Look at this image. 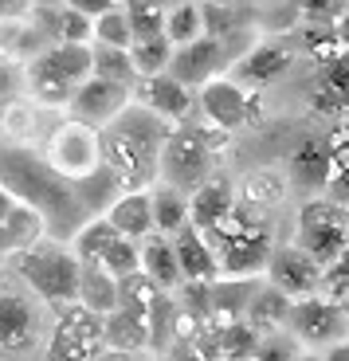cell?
Segmentation results:
<instances>
[{
    "label": "cell",
    "mask_w": 349,
    "mask_h": 361,
    "mask_svg": "<svg viewBox=\"0 0 349 361\" xmlns=\"http://www.w3.org/2000/svg\"><path fill=\"white\" fill-rule=\"evenodd\" d=\"M0 189H8L20 204L36 208L47 224V240H59V244L75 240V232L90 220L75 185H67L36 149L12 137H0Z\"/></svg>",
    "instance_id": "1"
},
{
    "label": "cell",
    "mask_w": 349,
    "mask_h": 361,
    "mask_svg": "<svg viewBox=\"0 0 349 361\" xmlns=\"http://www.w3.org/2000/svg\"><path fill=\"white\" fill-rule=\"evenodd\" d=\"M169 134H173L169 122H161L145 106L130 102L106 130H99L102 169L118 180L122 192H149L157 185L161 149L169 142Z\"/></svg>",
    "instance_id": "2"
},
{
    "label": "cell",
    "mask_w": 349,
    "mask_h": 361,
    "mask_svg": "<svg viewBox=\"0 0 349 361\" xmlns=\"http://www.w3.org/2000/svg\"><path fill=\"white\" fill-rule=\"evenodd\" d=\"M204 240L212 244L216 259H220V279H255V275H263L271 259V247H275L263 216L243 204H235L232 216L220 228H212Z\"/></svg>",
    "instance_id": "3"
},
{
    "label": "cell",
    "mask_w": 349,
    "mask_h": 361,
    "mask_svg": "<svg viewBox=\"0 0 349 361\" xmlns=\"http://www.w3.org/2000/svg\"><path fill=\"white\" fill-rule=\"evenodd\" d=\"M12 271L47 307H75L79 302V259L59 240H39L27 252L12 255Z\"/></svg>",
    "instance_id": "4"
},
{
    "label": "cell",
    "mask_w": 349,
    "mask_h": 361,
    "mask_svg": "<svg viewBox=\"0 0 349 361\" xmlns=\"http://www.w3.org/2000/svg\"><path fill=\"white\" fill-rule=\"evenodd\" d=\"M224 142H228V134L212 130L208 122L204 126H200V122H192V126H173L169 142H165V149H161L157 180L169 185V189H177V192H185V197H192L208 177H216L212 173L216 149Z\"/></svg>",
    "instance_id": "5"
},
{
    "label": "cell",
    "mask_w": 349,
    "mask_h": 361,
    "mask_svg": "<svg viewBox=\"0 0 349 361\" xmlns=\"http://www.w3.org/2000/svg\"><path fill=\"white\" fill-rule=\"evenodd\" d=\"M90 79V47L47 44L24 63V90L39 106H67L71 94Z\"/></svg>",
    "instance_id": "6"
},
{
    "label": "cell",
    "mask_w": 349,
    "mask_h": 361,
    "mask_svg": "<svg viewBox=\"0 0 349 361\" xmlns=\"http://www.w3.org/2000/svg\"><path fill=\"white\" fill-rule=\"evenodd\" d=\"M47 342V310L16 275L0 271V353L24 357Z\"/></svg>",
    "instance_id": "7"
},
{
    "label": "cell",
    "mask_w": 349,
    "mask_h": 361,
    "mask_svg": "<svg viewBox=\"0 0 349 361\" xmlns=\"http://www.w3.org/2000/svg\"><path fill=\"white\" fill-rule=\"evenodd\" d=\"M290 244H295L298 252H306L314 263L330 267V263L349 247V208L338 204V200H330V197L302 200L298 224H295V240H290Z\"/></svg>",
    "instance_id": "8"
},
{
    "label": "cell",
    "mask_w": 349,
    "mask_h": 361,
    "mask_svg": "<svg viewBox=\"0 0 349 361\" xmlns=\"http://www.w3.org/2000/svg\"><path fill=\"white\" fill-rule=\"evenodd\" d=\"M44 161L59 173L67 185H82L102 169V149H99V130L82 126V122H59L47 137Z\"/></svg>",
    "instance_id": "9"
},
{
    "label": "cell",
    "mask_w": 349,
    "mask_h": 361,
    "mask_svg": "<svg viewBox=\"0 0 349 361\" xmlns=\"http://www.w3.org/2000/svg\"><path fill=\"white\" fill-rule=\"evenodd\" d=\"M287 330L298 345H310V350H330V345H338V342H349L345 307L333 302V298H326V295L290 302Z\"/></svg>",
    "instance_id": "10"
},
{
    "label": "cell",
    "mask_w": 349,
    "mask_h": 361,
    "mask_svg": "<svg viewBox=\"0 0 349 361\" xmlns=\"http://www.w3.org/2000/svg\"><path fill=\"white\" fill-rule=\"evenodd\" d=\"M330 173H333V137H302L287 154L283 180L302 200H314V197H326Z\"/></svg>",
    "instance_id": "11"
},
{
    "label": "cell",
    "mask_w": 349,
    "mask_h": 361,
    "mask_svg": "<svg viewBox=\"0 0 349 361\" xmlns=\"http://www.w3.org/2000/svg\"><path fill=\"white\" fill-rule=\"evenodd\" d=\"M200 114L212 130L232 134V130H243L247 122L259 118V102H255L251 90H243L240 82H232L224 75V79H212L200 90Z\"/></svg>",
    "instance_id": "12"
},
{
    "label": "cell",
    "mask_w": 349,
    "mask_h": 361,
    "mask_svg": "<svg viewBox=\"0 0 349 361\" xmlns=\"http://www.w3.org/2000/svg\"><path fill=\"white\" fill-rule=\"evenodd\" d=\"M267 283L275 290L290 298V302H302V298L322 295V263H314L306 252H298L295 244H275L267 259Z\"/></svg>",
    "instance_id": "13"
},
{
    "label": "cell",
    "mask_w": 349,
    "mask_h": 361,
    "mask_svg": "<svg viewBox=\"0 0 349 361\" xmlns=\"http://www.w3.org/2000/svg\"><path fill=\"white\" fill-rule=\"evenodd\" d=\"M130 102H134V87H118V82H106V79H94L90 75L71 94V102H67V118L82 122L90 130H106Z\"/></svg>",
    "instance_id": "14"
},
{
    "label": "cell",
    "mask_w": 349,
    "mask_h": 361,
    "mask_svg": "<svg viewBox=\"0 0 349 361\" xmlns=\"http://www.w3.org/2000/svg\"><path fill=\"white\" fill-rule=\"evenodd\" d=\"M232 63V51L220 36H204L197 44H185V47H173V63L169 75L177 82H185L188 90L200 87L204 90L212 79H224V67Z\"/></svg>",
    "instance_id": "15"
},
{
    "label": "cell",
    "mask_w": 349,
    "mask_h": 361,
    "mask_svg": "<svg viewBox=\"0 0 349 361\" xmlns=\"http://www.w3.org/2000/svg\"><path fill=\"white\" fill-rule=\"evenodd\" d=\"M306 102L326 118H349V51H338L318 63L306 87Z\"/></svg>",
    "instance_id": "16"
},
{
    "label": "cell",
    "mask_w": 349,
    "mask_h": 361,
    "mask_svg": "<svg viewBox=\"0 0 349 361\" xmlns=\"http://www.w3.org/2000/svg\"><path fill=\"white\" fill-rule=\"evenodd\" d=\"M134 102L145 106L149 114H157L161 122H185L192 114V90L185 82H177L169 71L153 75V79H137L134 82Z\"/></svg>",
    "instance_id": "17"
},
{
    "label": "cell",
    "mask_w": 349,
    "mask_h": 361,
    "mask_svg": "<svg viewBox=\"0 0 349 361\" xmlns=\"http://www.w3.org/2000/svg\"><path fill=\"white\" fill-rule=\"evenodd\" d=\"M102 342V322L94 314H75L55 326L51 342H47V361H94Z\"/></svg>",
    "instance_id": "18"
},
{
    "label": "cell",
    "mask_w": 349,
    "mask_h": 361,
    "mask_svg": "<svg viewBox=\"0 0 349 361\" xmlns=\"http://www.w3.org/2000/svg\"><path fill=\"white\" fill-rule=\"evenodd\" d=\"M235 185L228 177H208L192 197H188V224L200 235H208L212 228H220L235 212Z\"/></svg>",
    "instance_id": "19"
},
{
    "label": "cell",
    "mask_w": 349,
    "mask_h": 361,
    "mask_svg": "<svg viewBox=\"0 0 349 361\" xmlns=\"http://www.w3.org/2000/svg\"><path fill=\"white\" fill-rule=\"evenodd\" d=\"M173 240V252H177V267H180V283H220V259H216L212 244L197 232L192 224H185Z\"/></svg>",
    "instance_id": "20"
},
{
    "label": "cell",
    "mask_w": 349,
    "mask_h": 361,
    "mask_svg": "<svg viewBox=\"0 0 349 361\" xmlns=\"http://www.w3.org/2000/svg\"><path fill=\"white\" fill-rule=\"evenodd\" d=\"M287 67H290V51L283 44H255L247 55H240L232 63L228 79L240 82L243 90H251V87H267V82L283 79Z\"/></svg>",
    "instance_id": "21"
},
{
    "label": "cell",
    "mask_w": 349,
    "mask_h": 361,
    "mask_svg": "<svg viewBox=\"0 0 349 361\" xmlns=\"http://www.w3.org/2000/svg\"><path fill=\"white\" fill-rule=\"evenodd\" d=\"M106 224L114 228L122 240H149L153 235V208H149V192H118V200L106 208Z\"/></svg>",
    "instance_id": "22"
},
{
    "label": "cell",
    "mask_w": 349,
    "mask_h": 361,
    "mask_svg": "<svg viewBox=\"0 0 349 361\" xmlns=\"http://www.w3.org/2000/svg\"><path fill=\"white\" fill-rule=\"evenodd\" d=\"M142 279L153 290H165V295H173L180 287V267H177V252H173L169 235L153 232L149 240H142Z\"/></svg>",
    "instance_id": "23"
},
{
    "label": "cell",
    "mask_w": 349,
    "mask_h": 361,
    "mask_svg": "<svg viewBox=\"0 0 349 361\" xmlns=\"http://www.w3.org/2000/svg\"><path fill=\"white\" fill-rule=\"evenodd\" d=\"M39 240H47L44 216H39L36 208H27L16 200V208H12L8 216H4V224H0V255H4V259H8V255H20L32 244H39Z\"/></svg>",
    "instance_id": "24"
},
{
    "label": "cell",
    "mask_w": 349,
    "mask_h": 361,
    "mask_svg": "<svg viewBox=\"0 0 349 361\" xmlns=\"http://www.w3.org/2000/svg\"><path fill=\"white\" fill-rule=\"evenodd\" d=\"M47 47L44 32L32 24V16H12L0 20V59L4 63H20L24 67L32 55H39Z\"/></svg>",
    "instance_id": "25"
},
{
    "label": "cell",
    "mask_w": 349,
    "mask_h": 361,
    "mask_svg": "<svg viewBox=\"0 0 349 361\" xmlns=\"http://www.w3.org/2000/svg\"><path fill=\"white\" fill-rule=\"evenodd\" d=\"M79 307L102 322L118 310V279L102 267H79Z\"/></svg>",
    "instance_id": "26"
},
{
    "label": "cell",
    "mask_w": 349,
    "mask_h": 361,
    "mask_svg": "<svg viewBox=\"0 0 349 361\" xmlns=\"http://www.w3.org/2000/svg\"><path fill=\"white\" fill-rule=\"evenodd\" d=\"M259 283L255 279H220L212 283V298H208V318H220V322H243L247 318V302L255 295Z\"/></svg>",
    "instance_id": "27"
},
{
    "label": "cell",
    "mask_w": 349,
    "mask_h": 361,
    "mask_svg": "<svg viewBox=\"0 0 349 361\" xmlns=\"http://www.w3.org/2000/svg\"><path fill=\"white\" fill-rule=\"evenodd\" d=\"M287 314H290V298L283 295V290H275L271 283H259L255 295H251V302H247V318H243V322H247L251 330L267 334V330L287 326Z\"/></svg>",
    "instance_id": "28"
},
{
    "label": "cell",
    "mask_w": 349,
    "mask_h": 361,
    "mask_svg": "<svg viewBox=\"0 0 349 361\" xmlns=\"http://www.w3.org/2000/svg\"><path fill=\"white\" fill-rule=\"evenodd\" d=\"M149 208H153V232L157 235H177L188 224V197L161 185V180L149 189Z\"/></svg>",
    "instance_id": "29"
},
{
    "label": "cell",
    "mask_w": 349,
    "mask_h": 361,
    "mask_svg": "<svg viewBox=\"0 0 349 361\" xmlns=\"http://www.w3.org/2000/svg\"><path fill=\"white\" fill-rule=\"evenodd\" d=\"M208 36V20H204V4L197 0H180L165 12V39L173 47H185V44H197V39Z\"/></svg>",
    "instance_id": "30"
},
{
    "label": "cell",
    "mask_w": 349,
    "mask_h": 361,
    "mask_svg": "<svg viewBox=\"0 0 349 361\" xmlns=\"http://www.w3.org/2000/svg\"><path fill=\"white\" fill-rule=\"evenodd\" d=\"M118 240V232L106 224V216H90L87 224L75 232V240L67 247H71V255L79 259V267H99L102 255H106V247Z\"/></svg>",
    "instance_id": "31"
},
{
    "label": "cell",
    "mask_w": 349,
    "mask_h": 361,
    "mask_svg": "<svg viewBox=\"0 0 349 361\" xmlns=\"http://www.w3.org/2000/svg\"><path fill=\"white\" fill-rule=\"evenodd\" d=\"M145 322H149V350H169L173 345V334L180 326V307L177 298L165 295V290H153L149 295V310H145Z\"/></svg>",
    "instance_id": "32"
},
{
    "label": "cell",
    "mask_w": 349,
    "mask_h": 361,
    "mask_svg": "<svg viewBox=\"0 0 349 361\" xmlns=\"http://www.w3.org/2000/svg\"><path fill=\"white\" fill-rule=\"evenodd\" d=\"M90 75H94V79H106V82H118V87H134L137 82L130 51L106 47V44H90Z\"/></svg>",
    "instance_id": "33"
},
{
    "label": "cell",
    "mask_w": 349,
    "mask_h": 361,
    "mask_svg": "<svg viewBox=\"0 0 349 361\" xmlns=\"http://www.w3.org/2000/svg\"><path fill=\"white\" fill-rule=\"evenodd\" d=\"M259 342V330H251L247 322H228L216 334V361H251Z\"/></svg>",
    "instance_id": "34"
},
{
    "label": "cell",
    "mask_w": 349,
    "mask_h": 361,
    "mask_svg": "<svg viewBox=\"0 0 349 361\" xmlns=\"http://www.w3.org/2000/svg\"><path fill=\"white\" fill-rule=\"evenodd\" d=\"M130 59H134V71L137 79H153V75H165L173 63V44L165 36H153V39H137L130 47Z\"/></svg>",
    "instance_id": "35"
},
{
    "label": "cell",
    "mask_w": 349,
    "mask_h": 361,
    "mask_svg": "<svg viewBox=\"0 0 349 361\" xmlns=\"http://www.w3.org/2000/svg\"><path fill=\"white\" fill-rule=\"evenodd\" d=\"M125 12V20H130V36L137 39H153V36H165V12L169 8H157V4H149V0H118Z\"/></svg>",
    "instance_id": "36"
},
{
    "label": "cell",
    "mask_w": 349,
    "mask_h": 361,
    "mask_svg": "<svg viewBox=\"0 0 349 361\" xmlns=\"http://www.w3.org/2000/svg\"><path fill=\"white\" fill-rule=\"evenodd\" d=\"M287 192V180L278 177V173H251L247 180H243V192H235V200H240L243 208H267L275 204L278 197Z\"/></svg>",
    "instance_id": "37"
},
{
    "label": "cell",
    "mask_w": 349,
    "mask_h": 361,
    "mask_svg": "<svg viewBox=\"0 0 349 361\" xmlns=\"http://www.w3.org/2000/svg\"><path fill=\"white\" fill-rule=\"evenodd\" d=\"M106 275H114L118 283L122 279H134V275H142V244H134V240H122L118 235L114 244L106 247V255H102L99 263Z\"/></svg>",
    "instance_id": "38"
},
{
    "label": "cell",
    "mask_w": 349,
    "mask_h": 361,
    "mask_svg": "<svg viewBox=\"0 0 349 361\" xmlns=\"http://www.w3.org/2000/svg\"><path fill=\"white\" fill-rule=\"evenodd\" d=\"M90 44L122 47V51H130V47H134V36H130V20H125L122 4H118V8H110L106 16L94 20V39H90Z\"/></svg>",
    "instance_id": "39"
},
{
    "label": "cell",
    "mask_w": 349,
    "mask_h": 361,
    "mask_svg": "<svg viewBox=\"0 0 349 361\" xmlns=\"http://www.w3.org/2000/svg\"><path fill=\"white\" fill-rule=\"evenodd\" d=\"M326 197L349 208V134L333 137V173L330 185H326Z\"/></svg>",
    "instance_id": "40"
},
{
    "label": "cell",
    "mask_w": 349,
    "mask_h": 361,
    "mask_svg": "<svg viewBox=\"0 0 349 361\" xmlns=\"http://www.w3.org/2000/svg\"><path fill=\"white\" fill-rule=\"evenodd\" d=\"M345 12H349V0H298V16L318 27H333Z\"/></svg>",
    "instance_id": "41"
},
{
    "label": "cell",
    "mask_w": 349,
    "mask_h": 361,
    "mask_svg": "<svg viewBox=\"0 0 349 361\" xmlns=\"http://www.w3.org/2000/svg\"><path fill=\"white\" fill-rule=\"evenodd\" d=\"M322 295L333 298V302H345L349 298V247L330 267H322Z\"/></svg>",
    "instance_id": "42"
},
{
    "label": "cell",
    "mask_w": 349,
    "mask_h": 361,
    "mask_svg": "<svg viewBox=\"0 0 349 361\" xmlns=\"http://www.w3.org/2000/svg\"><path fill=\"white\" fill-rule=\"evenodd\" d=\"M295 338H287V334H267L259 342V350H255V357L251 361H295L298 357V350H295Z\"/></svg>",
    "instance_id": "43"
},
{
    "label": "cell",
    "mask_w": 349,
    "mask_h": 361,
    "mask_svg": "<svg viewBox=\"0 0 349 361\" xmlns=\"http://www.w3.org/2000/svg\"><path fill=\"white\" fill-rule=\"evenodd\" d=\"M8 67L12 63H4V59H0V126H4L8 110L16 106V75H12Z\"/></svg>",
    "instance_id": "44"
},
{
    "label": "cell",
    "mask_w": 349,
    "mask_h": 361,
    "mask_svg": "<svg viewBox=\"0 0 349 361\" xmlns=\"http://www.w3.org/2000/svg\"><path fill=\"white\" fill-rule=\"evenodd\" d=\"M67 8H75V12H82L87 20H99V16H106L110 8H118V0H63Z\"/></svg>",
    "instance_id": "45"
},
{
    "label": "cell",
    "mask_w": 349,
    "mask_h": 361,
    "mask_svg": "<svg viewBox=\"0 0 349 361\" xmlns=\"http://www.w3.org/2000/svg\"><path fill=\"white\" fill-rule=\"evenodd\" d=\"M27 12H32V0H0V20L27 16Z\"/></svg>",
    "instance_id": "46"
},
{
    "label": "cell",
    "mask_w": 349,
    "mask_h": 361,
    "mask_svg": "<svg viewBox=\"0 0 349 361\" xmlns=\"http://www.w3.org/2000/svg\"><path fill=\"white\" fill-rule=\"evenodd\" d=\"M94 361H149L145 353H118V350H102Z\"/></svg>",
    "instance_id": "47"
},
{
    "label": "cell",
    "mask_w": 349,
    "mask_h": 361,
    "mask_svg": "<svg viewBox=\"0 0 349 361\" xmlns=\"http://www.w3.org/2000/svg\"><path fill=\"white\" fill-rule=\"evenodd\" d=\"M333 36H338V47H341V51H349V12L338 20V24H333Z\"/></svg>",
    "instance_id": "48"
},
{
    "label": "cell",
    "mask_w": 349,
    "mask_h": 361,
    "mask_svg": "<svg viewBox=\"0 0 349 361\" xmlns=\"http://www.w3.org/2000/svg\"><path fill=\"white\" fill-rule=\"evenodd\" d=\"M322 361H349V342H338L322 353Z\"/></svg>",
    "instance_id": "49"
},
{
    "label": "cell",
    "mask_w": 349,
    "mask_h": 361,
    "mask_svg": "<svg viewBox=\"0 0 349 361\" xmlns=\"http://www.w3.org/2000/svg\"><path fill=\"white\" fill-rule=\"evenodd\" d=\"M12 208H16V197L8 189H0V224H4V216H8Z\"/></svg>",
    "instance_id": "50"
},
{
    "label": "cell",
    "mask_w": 349,
    "mask_h": 361,
    "mask_svg": "<svg viewBox=\"0 0 349 361\" xmlns=\"http://www.w3.org/2000/svg\"><path fill=\"white\" fill-rule=\"evenodd\" d=\"M32 8H63V0H32Z\"/></svg>",
    "instance_id": "51"
},
{
    "label": "cell",
    "mask_w": 349,
    "mask_h": 361,
    "mask_svg": "<svg viewBox=\"0 0 349 361\" xmlns=\"http://www.w3.org/2000/svg\"><path fill=\"white\" fill-rule=\"evenodd\" d=\"M149 4H157V8H173V4H180V0H149Z\"/></svg>",
    "instance_id": "52"
},
{
    "label": "cell",
    "mask_w": 349,
    "mask_h": 361,
    "mask_svg": "<svg viewBox=\"0 0 349 361\" xmlns=\"http://www.w3.org/2000/svg\"><path fill=\"white\" fill-rule=\"evenodd\" d=\"M295 361H322V357H318V353H314V350H310V353H298V357H295Z\"/></svg>",
    "instance_id": "53"
},
{
    "label": "cell",
    "mask_w": 349,
    "mask_h": 361,
    "mask_svg": "<svg viewBox=\"0 0 349 361\" xmlns=\"http://www.w3.org/2000/svg\"><path fill=\"white\" fill-rule=\"evenodd\" d=\"M341 307H345V318H349V298H345V302H341Z\"/></svg>",
    "instance_id": "54"
},
{
    "label": "cell",
    "mask_w": 349,
    "mask_h": 361,
    "mask_svg": "<svg viewBox=\"0 0 349 361\" xmlns=\"http://www.w3.org/2000/svg\"><path fill=\"white\" fill-rule=\"evenodd\" d=\"M0 271H4V255H0Z\"/></svg>",
    "instance_id": "55"
}]
</instances>
